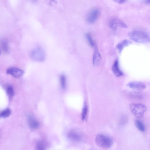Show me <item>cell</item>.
<instances>
[{"mask_svg":"<svg viewBox=\"0 0 150 150\" xmlns=\"http://www.w3.org/2000/svg\"><path fill=\"white\" fill-rule=\"evenodd\" d=\"M129 36L131 40L138 43H145L150 42L149 35L142 31H133L129 33Z\"/></svg>","mask_w":150,"mask_h":150,"instance_id":"obj_1","label":"cell"},{"mask_svg":"<svg viewBox=\"0 0 150 150\" xmlns=\"http://www.w3.org/2000/svg\"><path fill=\"white\" fill-rule=\"evenodd\" d=\"M96 142L97 145L100 147L109 148L113 144V141L108 136L103 134H99L96 138Z\"/></svg>","mask_w":150,"mask_h":150,"instance_id":"obj_2","label":"cell"},{"mask_svg":"<svg viewBox=\"0 0 150 150\" xmlns=\"http://www.w3.org/2000/svg\"><path fill=\"white\" fill-rule=\"evenodd\" d=\"M129 107L132 114L138 118L143 117L146 110V106L141 103H132L130 104Z\"/></svg>","mask_w":150,"mask_h":150,"instance_id":"obj_3","label":"cell"},{"mask_svg":"<svg viewBox=\"0 0 150 150\" xmlns=\"http://www.w3.org/2000/svg\"><path fill=\"white\" fill-rule=\"evenodd\" d=\"M30 56L32 60L37 62H43L46 59V55L44 51L40 47L33 49L30 52Z\"/></svg>","mask_w":150,"mask_h":150,"instance_id":"obj_4","label":"cell"},{"mask_svg":"<svg viewBox=\"0 0 150 150\" xmlns=\"http://www.w3.org/2000/svg\"><path fill=\"white\" fill-rule=\"evenodd\" d=\"M99 11L97 8H93L88 12L86 16V21L90 23H95L98 18Z\"/></svg>","mask_w":150,"mask_h":150,"instance_id":"obj_5","label":"cell"},{"mask_svg":"<svg viewBox=\"0 0 150 150\" xmlns=\"http://www.w3.org/2000/svg\"><path fill=\"white\" fill-rule=\"evenodd\" d=\"M109 26L112 30H115L118 27L126 28L127 25L120 20L117 18L111 19L109 22Z\"/></svg>","mask_w":150,"mask_h":150,"instance_id":"obj_6","label":"cell"},{"mask_svg":"<svg viewBox=\"0 0 150 150\" xmlns=\"http://www.w3.org/2000/svg\"><path fill=\"white\" fill-rule=\"evenodd\" d=\"M6 73L15 78H18L23 75L24 74V71L17 67H11L7 69Z\"/></svg>","mask_w":150,"mask_h":150,"instance_id":"obj_7","label":"cell"},{"mask_svg":"<svg viewBox=\"0 0 150 150\" xmlns=\"http://www.w3.org/2000/svg\"><path fill=\"white\" fill-rule=\"evenodd\" d=\"M67 136L71 140L75 142H79L82 139L80 134L75 130L70 131L68 134Z\"/></svg>","mask_w":150,"mask_h":150,"instance_id":"obj_8","label":"cell"},{"mask_svg":"<svg viewBox=\"0 0 150 150\" xmlns=\"http://www.w3.org/2000/svg\"><path fill=\"white\" fill-rule=\"evenodd\" d=\"M94 51L93 57V63L95 66H97L100 64L101 57L96 44L94 47Z\"/></svg>","mask_w":150,"mask_h":150,"instance_id":"obj_9","label":"cell"},{"mask_svg":"<svg viewBox=\"0 0 150 150\" xmlns=\"http://www.w3.org/2000/svg\"><path fill=\"white\" fill-rule=\"evenodd\" d=\"M127 86L132 89L137 91L142 90L146 88L145 84L137 82H130L127 84Z\"/></svg>","mask_w":150,"mask_h":150,"instance_id":"obj_10","label":"cell"},{"mask_svg":"<svg viewBox=\"0 0 150 150\" xmlns=\"http://www.w3.org/2000/svg\"><path fill=\"white\" fill-rule=\"evenodd\" d=\"M112 69L114 75L117 77H120L123 75V72L119 68V62L117 60H116L114 62Z\"/></svg>","mask_w":150,"mask_h":150,"instance_id":"obj_11","label":"cell"},{"mask_svg":"<svg viewBox=\"0 0 150 150\" xmlns=\"http://www.w3.org/2000/svg\"><path fill=\"white\" fill-rule=\"evenodd\" d=\"M28 122L30 128L35 129L39 127V123L36 119L32 116L29 115L28 117Z\"/></svg>","mask_w":150,"mask_h":150,"instance_id":"obj_12","label":"cell"},{"mask_svg":"<svg viewBox=\"0 0 150 150\" xmlns=\"http://www.w3.org/2000/svg\"><path fill=\"white\" fill-rule=\"evenodd\" d=\"M1 51L5 53H8L9 50L8 42L6 39H3L1 42Z\"/></svg>","mask_w":150,"mask_h":150,"instance_id":"obj_13","label":"cell"},{"mask_svg":"<svg viewBox=\"0 0 150 150\" xmlns=\"http://www.w3.org/2000/svg\"><path fill=\"white\" fill-rule=\"evenodd\" d=\"M131 42L127 40H124L118 44L117 46V48L120 52L125 47L129 45Z\"/></svg>","mask_w":150,"mask_h":150,"instance_id":"obj_14","label":"cell"},{"mask_svg":"<svg viewBox=\"0 0 150 150\" xmlns=\"http://www.w3.org/2000/svg\"><path fill=\"white\" fill-rule=\"evenodd\" d=\"M6 91L9 99H11L14 94L13 89L12 86L10 85L8 86L6 88Z\"/></svg>","mask_w":150,"mask_h":150,"instance_id":"obj_15","label":"cell"},{"mask_svg":"<svg viewBox=\"0 0 150 150\" xmlns=\"http://www.w3.org/2000/svg\"><path fill=\"white\" fill-rule=\"evenodd\" d=\"M46 144L45 142L42 140L38 141L36 143V147L38 150H44L46 148Z\"/></svg>","mask_w":150,"mask_h":150,"instance_id":"obj_16","label":"cell"},{"mask_svg":"<svg viewBox=\"0 0 150 150\" xmlns=\"http://www.w3.org/2000/svg\"><path fill=\"white\" fill-rule=\"evenodd\" d=\"M60 81L62 88L65 89L66 86V78L64 74H62L60 76Z\"/></svg>","mask_w":150,"mask_h":150,"instance_id":"obj_17","label":"cell"},{"mask_svg":"<svg viewBox=\"0 0 150 150\" xmlns=\"http://www.w3.org/2000/svg\"><path fill=\"white\" fill-rule=\"evenodd\" d=\"M135 122L136 127L139 130L142 132L145 131L144 126L141 121L137 120L135 121Z\"/></svg>","mask_w":150,"mask_h":150,"instance_id":"obj_18","label":"cell"},{"mask_svg":"<svg viewBox=\"0 0 150 150\" xmlns=\"http://www.w3.org/2000/svg\"><path fill=\"white\" fill-rule=\"evenodd\" d=\"M11 110L9 108H7L1 112L0 116L3 118L8 117L11 115Z\"/></svg>","mask_w":150,"mask_h":150,"instance_id":"obj_19","label":"cell"},{"mask_svg":"<svg viewBox=\"0 0 150 150\" xmlns=\"http://www.w3.org/2000/svg\"><path fill=\"white\" fill-rule=\"evenodd\" d=\"M86 38L89 45L92 47H94L95 43L94 42L91 33H86Z\"/></svg>","mask_w":150,"mask_h":150,"instance_id":"obj_20","label":"cell"},{"mask_svg":"<svg viewBox=\"0 0 150 150\" xmlns=\"http://www.w3.org/2000/svg\"><path fill=\"white\" fill-rule=\"evenodd\" d=\"M88 112V108L86 105H85L82 112L81 117L83 120H85L87 116Z\"/></svg>","mask_w":150,"mask_h":150,"instance_id":"obj_21","label":"cell"},{"mask_svg":"<svg viewBox=\"0 0 150 150\" xmlns=\"http://www.w3.org/2000/svg\"><path fill=\"white\" fill-rule=\"evenodd\" d=\"M114 2L120 4H122L125 3L127 0H112Z\"/></svg>","mask_w":150,"mask_h":150,"instance_id":"obj_22","label":"cell"},{"mask_svg":"<svg viewBox=\"0 0 150 150\" xmlns=\"http://www.w3.org/2000/svg\"><path fill=\"white\" fill-rule=\"evenodd\" d=\"M144 3L147 4H150V0H144Z\"/></svg>","mask_w":150,"mask_h":150,"instance_id":"obj_23","label":"cell"},{"mask_svg":"<svg viewBox=\"0 0 150 150\" xmlns=\"http://www.w3.org/2000/svg\"><path fill=\"white\" fill-rule=\"evenodd\" d=\"M33 0V1H36V0Z\"/></svg>","mask_w":150,"mask_h":150,"instance_id":"obj_24","label":"cell"}]
</instances>
